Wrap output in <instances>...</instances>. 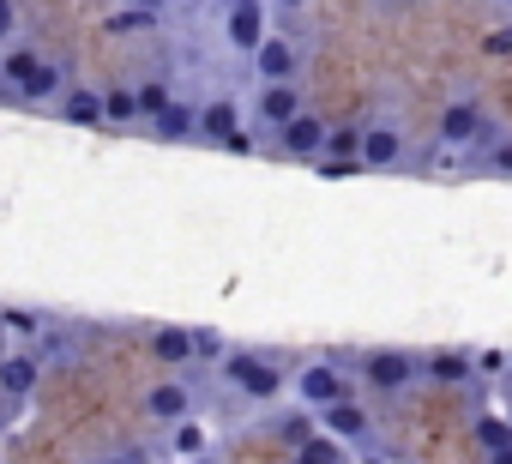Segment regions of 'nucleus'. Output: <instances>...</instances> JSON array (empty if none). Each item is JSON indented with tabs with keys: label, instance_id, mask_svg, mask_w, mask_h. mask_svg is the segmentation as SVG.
Segmentation results:
<instances>
[{
	"label": "nucleus",
	"instance_id": "obj_1",
	"mask_svg": "<svg viewBox=\"0 0 512 464\" xmlns=\"http://www.w3.org/2000/svg\"><path fill=\"white\" fill-rule=\"evenodd\" d=\"M0 79H7L19 97H31V103H43V97L61 91V67H49L37 49H13L7 61H0Z\"/></svg>",
	"mask_w": 512,
	"mask_h": 464
},
{
	"label": "nucleus",
	"instance_id": "obj_2",
	"mask_svg": "<svg viewBox=\"0 0 512 464\" xmlns=\"http://www.w3.org/2000/svg\"><path fill=\"white\" fill-rule=\"evenodd\" d=\"M223 374H229V380H235L247 398H272V392L284 386V374H278L266 356H247V350H235V356L223 362Z\"/></svg>",
	"mask_w": 512,
	"mask_h": 464
},
{
	"label": "nucleus",
	"instance_id": "obj_3",
	"mask_svg": "<svg viewBox=\"0 0 512 464\" xmlns=\"http://www.w3.org/2000/svg\"><path fill=\"white\" fill-rule=\"evenodd\" d=\"M223 37H229V49H241V55H260L266 49V7H229L223 13Z\"/></svg>",
	"mask_w": 512,
	"mask_h": 464
},
{
	"label": "nucleus",
	"instance_id": "obj_4",
	"mask_svg": "<svg viewBox=\"0 0 512 464\" xmlns=\"http://www.w3.org/2000/svg\"><path fill=\"white\" fill-rule=\"evenodd\" d=\"M362 380H368L374 392H398V386L416 380V362H410L404 350H374V356H362Z\"/></svg>",
	"mask_w": 512,
	"mask_h": 464
},
{
	"label": "nucleus",
	"instance_id": "obj_5",
	"mask_svg": "<svg viewBox=\"0 0 512 464\" xmlns=\"http://www.w3.org/2000/svg\"><path fill=\"white\" fill-rule=\"evenodd\" d=\"M296 392H302V404H314V410H332V404H344V374L338 368H302V380H296Z\"/></svg>",
	"mask_w": 512,
	"mask_h": 464
},
{
	"label": "nucleus",
	"instance_id": "obj_6",
	"mask_svg": "<svg viewBox=\"0 0 512 464\" xmlns=\"http://www.w3.org/2000/svg\"><path fill=\"white\" fill-rule=\"evenodd\" d=\"M326 121H314V115H296L290 127H284V151L290 157H326Z\"/></svg>",
	"mask_w": 512,
	"mask_h": 464
},
{
	"label": "nucleus",
	"instance_id": "obj_7",
	"mask_svg": "<svg viewBox=\"0 0 512 464\" xmlns=\"http://www.w3.org/2000/svg\"><path fill=\"white\" fill-rule=\"evenodd\" d=\"M398 157H404V133L398 127H368L362 133V163L368 169H392Z\"/></svg>",
	"mask_w": 512,
	"mask_h": 464
},
{
	"label": "nucleus",
	"instance_id": "obj_8",
	"mask_svg": "<svg viewBox=\"0 0 512 464\" xmlns=\"http://www.w3.org/2000/svg\"><path fill=\"white\" fill-rule=\"evenodd\" d=\"M253 67H260L266 85H290V73H296V49H290L284 37H266V49L253 55Z\"/></svg>",
	"mask_w": 512,
	"mask_h": 464
},
{
	"label": "nucleus",
	"instance_id": "obj_9",
	"mask_svg": "<svg viewBox=\"0 0 512 464\" xmlns=\"http://www.w3.org/2000/svg\"><path fill=\"white\" fill-rule=\"evenodd\" d=\"M302 115V97H296V85H266L260 91V121H272V127H290Z\"/></svg>",
	"mask_w": 512,
	"mask_h": 464
},
{
	"label": "nucleus",
	"instance_id": "obj_10",
	"mask_svg": "<svg viewBox=\"0 0 512 464\" xmlns=\"http://www.w3.org/2000/svg\"><path fill=\"white\" fill-rule=\"evenodd\" d=\"M482 133V115H476V103H452L446 115H440V139L446 145H470Z\"/></svg>",
	"mask_w": 512,
	"mask_h": 464
},
{
	"label": "nucleus",
	"instance_id": "obj_11",
	"mask_svg": "<svg viewBox=\"0 0 512 464\" xmlns=\"http://www.w3.org/2000/svg\"><path fill=\"white\" fill-rule=\"evenodd\" d=\"M320 422H326V434H338V440H362L368 434V410L362 404H332V410H320Z\"/></svg>",
	"mask_w": 512,
	"mask_h": 464
},
{
	"label": "nucleus",
	"instance_id": "obj_12",
	"mask_svg": "<svg viewBox=\"0 0 512 464\" xmlns=\"http://www.w3.org/2000/svg\"><path fill=\"white\" fill-rule=\"evenodd\" d=\"M37 374H43V368H37L31 356H13V362H0V386H7L13 398H31V392H37Z\"/></svg>",
	"mask_w": 512,
	"mask_h": 464
},
{
	"label": "nucleus",
	"instance_id": "obj_13",
	"mask_svg": "<svg viewBox=\"0 0 512 464\" xmlns=\"http://www.w3.org/2000/svg\"><path fill=\"white\" fill-rule=\"evenodd\" d=\"M235 133H241V127H235V109H229V103L199 109V139H223V145H229Z\"/></svg>",
	"mask_w": 512,
	"mask_h": 464
},
{
	"label": "nucleus",
	"instance_id": "obj_14",
	"mask_svg": "<svg viewBox=\"0 0 512 464\" xmlns=\"http://www.w3.org/2000/svg\"><path fill=\"white\" fill-rule=\"evenodd\" d=\"M151 350H157L163 362H193V332H187V326H163V332L151 338Z\"/></svg>",
	"mask_w": 512,
	"mask_h": 464
},
{
	"label": "nucleus",
	"instance_id": "obj_15",
	"mask_svg": "<svg viewBox=\"0 0 512 464\" xmlns=\"http://www.w3.org/2000/svg\"><path fill=\"white\" fill-rule=\"evenodd\" d=\"M422 374H428V380H440V386H458V380L470 374V362H464L458 350H434V356L422 362Z\"/></svg>",
	"mask_w": 512,
	"mask_h": 464
},
{
	"label": "nucleus",
	"instance_id": "obj_16",
	"mask_svg": "<svg viewBox=\"0 0 512 464\" xmlns=\"http://www.w3.org/2000/svg\"><path fill=\"white\" fill-rule=\"evenodd\" d=\"M157 133H163V139H193V133H199V115H193L187 103H169V109L157 115Z\"/></svg>",
	"mask_w": 512,
	"mask_h": 464
},
{
	"label": "nucleus",
	"instance_id": "obj_17",
	"mask_svg": "<svg viewBox=\"0 0 512 464\" xmlns=\"http://www.w3.org/2000/svg\"><path fill=\"white\" fill-rule=\"evenodd\" d=\"M151 416H163V422H181V416H187V386L163 380V386L151 392Z\"/></svg>",
	"mask_w": 512,
	"mask_h": 464
},
{
	"label": "nucleus",
	"instance_id": "obj_18",
	"mask_svg": "<svg viewBox=\"0 0 512 464\" xmlns=\"http://www.w3.org/2000/svg\"><path fill=\"white\" fill-rule=\"evenodd\" d=\"M476 434H482V446H488L494 458L512 446V422H506V416H482V422H476Z\"/></svg>",
	"mask_w": 512,
	"mask_h": 464
},
{
	"label": "nucleus",
	"instance_id": "obj_19",
	"mask_svg": "<svg viewBox=\"0 0 512 464\" xmlns=\"http://www.w3.org/2000/svg\"><path fill=\"white\" fill-rule=\"evenodd\" d=\"M61 115H67V121H97V115H103V97H91V91H73V97L61 103Z\"/></svg>",
	"mask_w": 512,
	"mask_h": 464
},
{
	"label": "nucleus",
	"instance_id": "obj_20",
	"mask_svg": "<svg viewBox=\"0 0 512 464\" xmlns=\"http://www.w3.org/2000/svg\"><path fill=\"white\" fill-rule=\"evenodd\" d=\"M103 115H109V121H133V115H139V97H133V91H109V97H103Z\"/></svg>",
	"mask_w": 512,
	"mask_h": 464
},
{
	"label": "nucleus",
	"instance_id": "obj_21",
	"mask_svg": "<svg viewBox=\"0 0 512 464\" xmlns=\"http://www.w3.org/2000/svg\"><path fill=\"white\" fill-rule=\"evenodd\" d=\"M175 97H169V85H139V115H163Z\"/></svg>",
	"mask_w": 512,
	"mask_h": 464
},
{
	"label": "nucleus",
	"instance_id": "obj_22",
	"mask_svg": "<svg viewBox=\"0 0 512 464\" xmlns=\"http://www.w3.org/2000/svg\"><path fill=\"white\" fill-rule=\"evenodd\" d=\"M296 464H338V446H332V440H308V446L296 452Z\"/></svg>",
	"mask_w": 512,
	"mask_h": 464
},
{
	"label": "nucleus",
	"instance_id": "obj_23",
	"mask_svg": "<svg viewBox=\"0 0 512 464\" xmlns=\"http://www.w3.org/2000/svg\"><path fill=\"white\" fill-rule=\"evenodd\" d=\"M145 25H157L151 7H127V13H115V31H145Z\"/></svg>",
	"mask_w": 512,
	"mask_h": 464
},
{
	"label": "nucleus",
	"instance_id": "obj_24",
	"mask_svg": "<svg viewBox=\"0 0 512 464\" xmlns=\"http://www.w3.org/2000/svg\"><path fill=\"white\" fill-rule=\"evenodd\" d=\"M19 31V7H7V0H0V43H7Z\"/></svg>",
	"mask_w": 512,
	"mask_h": 464
},
{
	"label": "nucleus",
	"instance_id": "obj_25",
	"mask_svg": "<svg viewBox=\"0 0 512 464\" xmlns=\"http://www.w3.org/2000/svg\"><path fill=\"white\" fill-rule=\"evenodd\" d=\"M37 326H43V320H37V314H7V332H25V338H31V332H37Z\"/></svg>",
	"mask_w": 512,
	"mask_h": 464
},
{
	"label": "nucleus",
	"instance_id": "obj_26",
	"mask_svg": "<svg viewBox=\"0 0 512 464\" xmlns=\"http://www.w3.org/2000/svg\"><path fill=\"white\" fill-rule=\"evenodd\" d=\"M175 446H181V452H199V446H205V434H199V422H187V428H181V440H175Z\"/></svg>",
	"mask_w": 512,
	"mask_h": 464
},
{
	"label": "nucleus",
	"instance_id": "obj_27",
	"mask_svg": "<svg viewBox=\"0 0 512 464\" xmlns=\"http://www.w3.org/2000/svg\"><path fill=\"white\" fill-rule=\"evenodd\" d=\"M217 350H223V344H217L211 332H193V356H217Z\"/></svg>",
	"mask_w": 512,
	"mask_h": 464
},
{
	"label": "nucleus",
	"instance_id": "obj_28",
	"mask_svg": "<svg viewBox=\"0 0 512 464\" xmlns=\"http://www.w3.org/2000/svg\"><path fill=\"white\" fill-rule=\"evenodd\" d=\"M488 55H512V31H494L488 37Z\"/></svg>",
	"mask_w": 512,
	"mask_h": 464
},
{
	"label": "nucleus",
	"instance_id": "obj_29",
	"mask_svg": "<svg viewBox=\"0 0 512 464\" xmlns=\"http://www.w3.org/2000/svg\"><path fill=\"white\" fill-rule=\"evenodd\" d=\"M494 169H506V175H512V145H500V151H494Z\"/></svg>",
	"mask_w": 512,
	"mask_h": 464
},
{
	"label": "nucleus",
	"instance_id": "obj_30",
	"mask_svg": "<svg viewBox=\"0 0 512 464\" xmlns=\"http://www.w3.org/2000/svg\"><path fill=\"white\" fill-rule=\"evenodd\" d=\"M356 464H386V458H374V452H368V458H356Z\"/></svg>",
	"mask_w": 512,
	"mask_h": 464
},
{
	"label": "nucleus",
	"instance_id": "obj_31",
	"mask_svg": "<svg viewBox=\"0 0 512 464\" xmlns=\"http://www.w3.org/2000/svg\"><path fill=\"white\" fill-rule=\"evenodd\" d=\"M494 464H512V446H506V452H500V458H494Z\"/></svg>",
	"mask_w": 512,
	"mask_h": 464
},
{
	"label": "nucleus",
	"instance_id": "obj_32",
	"mask_svg": "<svg viewBox=\"0 0 512 464\" xmlns=\"http://www.w3.org/2000/svg\"><path fill=\"white\" fill-rule=\"evenodd\" d=\"M0 338H7V314H0Z\"/></svg>",
	"mask_w": 512,
	"mask_h": 464
},
{
	"label": "nucleus",
	"instance_id": "obj_33",
	"mask_svg": "<svg viewBox=\"0 0 512 464\" xmlns=\"http://www.w3.org/2000/svg\"><path fill=\"white\" fill-rule=\"evenodd\" d=\"M109 464H133V458H109Z\"/></svg>",
	"mask_w": 512,
	"mask_h": 464
},
{
	"label": "nucleus",
	"instance_id": "obj_34",
	"mask_svg": "<svg viewBox=\"0 0 512 464\" xmlns=\"http://www.w3.org/2000/svg\"><path fill=\"white\" fill-rule=\"evenodd\" d=\"M506 422H512V404H506Z\"/></svg>",
	"mask_w": 512,
	"mask_h": 464
},
{
	"label": "nucleus",
	"instance_id": "obj_35",
	"mask_svg": "<svg viewBox=\"0 0 512 464\" xmlns=\"http://www.w3.org/2000/svg\"><path fill=\"white\" fill-rule=\"evenodd\" d=\"M506 362H512V356H506Z\"/></svg>",
	"mask_w": 512,
	"mask_h": 464
}]
</instances>
